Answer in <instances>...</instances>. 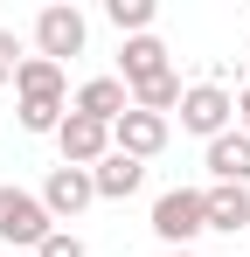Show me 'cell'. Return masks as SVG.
I'll use <instances>...</instances> for the list:
<instances>
[{"label":"cell","instance_id":"obj_1","mask_svg":"<svg viewBox=\"0 0 250 257\" xmlns=\"http://www.w3.org/2000/svg\"><path fill=\"white\" fill-rule=\"evenodd\" d=\"M202 229H208V215H202V188H167L160 202H153V236H160L167 250H188Z\"/></svg>","mask_w":250,"mask_h":257},{"label":"cell","instance_id":"obj_10","mask_svg":"<svg viewBox=\"0 0 250 257\" xmlns=\"http://www.w3.org/2000/svg\"><path fill=\"white\" fill-rule=\"evenodd\" d=\"M202 215H208V229H222V236H243V229H250V188L208 181V188H202Z\"/></svg>","mask_w":250,"mask_h":257},{"label":"cell","instance_id":"obj_16","mask_svg":"<svg viewBox=\"0 0 250 257\" xmlns=\"http://www.w3.org/2000/svg\"><path fill=\"white\" fill-rule=\"evenodd\" d=\"M35 257H90V250H83V236H77V229H49Z\"/></svg>","mask_w":250,"mask_h":257},{"label":"cell","instance_id":"obj_9","mask_svg":"<svg viewBox=\"0 0 250 257\" xmlns=\"http://www.w3.org/2000/svg\"><path fill=\"white\" fill-rule=\"evenodd\" d=\"M160 146H167V118H153V111H139V104L125 111L118 125H111V153H132V160H153Z\"/></svg>","mask_w":250,"mask_h":257},{"label":"cell","instance_id":"obj_11","mask_svg":"<svg viewBox=\"0 0 250 257\" xmlns=\"http://www.w3.org/2000/svg\"><path fill=\"white\" fill-rule=\"evenodd\" d=\"M90 181H97V202H125V195H139L146 160H132V153H104V160L90 167Z\"/></svg>","mask_w":250,"mask_h":257},{"label":"cell","instance_id":"obj_7","mask_svg":"<svg viewBox=\"0 0 250 257\" xmlns=\"http://www.w3.org/2000/svg\"><path fill=\"white\" fill-rule=\"evenodd\" d=\"M14 97H21V104H70V77H63V63H49V56H21V70H14Z\"/></svg>","mask_w":250,"mask_h":257},{"label":"cell","instance_id":"obj_8","mask_svg":"<svg viewBox=\"0 0 250 257\" xmlns=\"http://www.w3.org/2000/svg\"><path fill=\"white\" fill-rule=\"evenodd\" d=\"M70 111H83V118H97V125H118L125 111H132V90H125L118 77H90V84H77V97H70Z\"/></svg>","mask_w":250,"mask_h":257},{"label":"cell","instance_id":"obj_14","mask_svg":"<svg viewBox=\"0 0 250 257\" xmlns=\"http://www.w3.org/2000/svg\"><path fill=\"white\" fill-rule=\"evenodd\" d=\"M181 70H160V77H146V84H132V104L139 111H153V118H167V111H181Z\"/></svg>","mask_w":250,"mask_h":257},{"label":"cell","instance_id":"obj_19","mask_svg":"<svg viewBox=\"0 0 250 257\" xmlns=\"http://www.w3.org/2000/svg\"><path fill=\"white\" fill-rule=\"evenodd\" d=\"M167 257H195V250H167Z\"/></svg>","mask_w":250,"mask_h":257},{"label":"cell","instance_id":"obj_15","mask_svg":"<svg viewBox=\"0 0 250 257\" xmlns=\"http://www.w3.org/2000/svg\"><path fill=\"white\" fill-rule=\"evenodd\" d=\"M104 21L118 28L125 42L132 35H153V0H104Z\"/></svg>","mask_w":250,"mask_h":257},{"label":"cell","instance_id":"obj_13","mask_svg":"<svg viewBox=\"0 0 250 257\" xmlns=\"http://www.w3.org/2000/svg\"><path fill=\"white\" fill-rule=\"evenodd\" d=\"M208 181L250 188V139H243V132H222V139H208Z\"/></svg>","mask_w":250,"mask_h":257},{"label":"cell","instance_id":"obj_18","mask_svg":"<svg viewBox=\"0 0 250 257\" xmlns=\"http://www.w3.org/2000/svg\"><path fill=\"white\" fill-rule=\"evenodd\" d=\"M236 118H243V125H236V132H243V139H250V77H243V97H236Z\"/></svg>","mask_w":250,"mask_h":257},{"label":"cell","instance_id":"obj_12","mask_svg":"<svg viewBox=\"0 0 250 257\" xmlns=\"http://www.w3.org/2000/svg\"><path fill=\"white\" fill-rule=\"evenodd\" d=\"M160 70H174L160 35H132V42L118 49V84H125V90H132V84H146V77H160Z\"/></svg>","mask_w":250,"mask_h":257},{"label":"cell","instance_id":"obj_17","mask_svg":"<svg viewBox=\"0 0 250 257\" xmlns=\"http://www.w3.org/2000/svg\"><path fill=\"white\" fill-rule=\"evenodd\" d=\"M14 70H21V42L14 28H0V84H14Z\"/></svg>","mask_w":250,"mask_h":257},{"label":"cell","instance_id":"obj_5","mask_svg":"<svg viewBox=\"0 0 250 257\" xmlns=\"http://www.w3.org/2000/svg\"><path fill=\"white\" fill-rule=\"evenodd\" d=\"M90 202H97L90 167H49V181H42V209H49V222H77Z\"/></svg>","mask_w":250,"mask_h":257},{"label":"cell","instance_id":"obj_4","mask_svg":"<svg viewBox=\"0 0 250 257\" xmlns=\"http://www.w3.org/2000/svg\"><path fill=\"white\" fill-rule=\"evenodd\" d=\"M236 118V97L222 84H188L181 90V132H195V139H222Z\"/></svg>","mask_w":250,"mask_h":257},{"label":"cell","instance_id":"obj_3","mask_svg":"<svg viewBox=\"0 0 250 257\" xmlns=\"http://www.w3.org/2000/svg\"><path fill=\"white\" fill-rule=\"evenodd\" d=\"M83 35H90V21H83L70 0H49V7L35 14V56H49V63L83 56Z\"/></svg>","mask_w":250,"mask_h":257},{"label":"cell","instance_id":"obj_2","mask_svg":"<svg viewBox=\"0 0 250 257\" xmlns=\"http://www.w3.org/2000/svg\"><path fill=\"white\" fill-rule=\"evenodd\" d=\"M49 229H56V222H49V209H42V195H28V188H0V243L42 250Z\"/></svg>","mask_w":250,"mask_h":257},{"label":"cell","instance_id":"obj_6","mask_svg":"<svg viewBox=\"0 0 250 257\" xmlns=\"http://www.w3.org/2000/svg\"><path fill=\"white\" fill-rule=\"evenodd\" d=\"M56 146H63V167H97V160L111 153V125H97V118L70 111V118L56 125Z\"/></svg>","mask_w":250,"mask_h":257}]
</instances>
